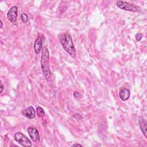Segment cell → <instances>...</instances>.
I'll use <instances>...</instances> for the list:
<instances>
[{
	"mask_svg": "<svg viewBox=\"0 0 147 147\" xmlns=\"http://www.w3.org/2000/svg\"><path fill=\"white\" fill-rule=\"evenodd\" d=\"M139 125L141 131L142 132L144 136L146 138V122L142 117L140 118Z\"/></svg>",
	"mask_w": 147,
	"mask_h": 147,
	"instance_id": "30bf717a",
	"label": "cell"
},
{
	"mask_svg": "<svg viewBox=\"0 0 147 147\" xmlns=\"http://www.w3.org/2000/svg\"><path fill=\"white\" fill-rule=\"evenodd\" d=\"M41 67L45 78L48 81L51 79V74L49 64V53L47 48L43 47L41 51Z\"/></svg>",
	"mask_w": 147,
	"mask_h": 147,
	"instance_id": "7a4b0ae2",
	"label": "cell"
},
{
	"mask_svg": "<svg viewBox=\"0 0 147 147\" xmlns=\"http://www.w3.org/2000/svg\"><path fill=\"white\" fill-rule=\"evenodd\" d=\"M28 134L34 142H40V136L37 129L33 127H29L28 129Z\"/></svg>",
	"mask_w": 147,
	"mask_h": 147,
	"instance_id": "8992f818",
	"label": "cell"
},
{
	"mask_svg": "<svg viewBox=\"0 0 147 147\" xmlns=\"http://www.w3.org/2000/svg\"><path fill=\"white\" fill-rule=\"evenodd\" d=\"M21 18L24 23H26L27 21H28V17L27 14L25 13H22L21 16Z\"/></svg>",
	"mask_w": 147,
	"mask_h": 147,
	"instance_id": "7c38bea8",
	"label": "cell"
},
{
	"mask_svg": "<svg viewBox=\"0 0 147 147\" xmlns=\"http://www.w3.org/2000/svg\"><path fill=\"white\" fill-rule=\"evenodd\" d=\"M42 40L40 36H38L34 43V51L36 54H38L42 48Z\"/></svg>",
	"mask_w": 147,
	"mask_h": 147,
	"instance_id": "ba28073f",
	"label": "cell"
},
{
	"mask_svg": "<svg viewBox=\"0 0 147 147\" xmlns=\"http://www.w3.org/2000/svg\"><path fill=\"white\" fill-rule=\"evenodd\" d=\"M82 146V145L79 144H74L73 145H72V146Z\"/></svg>",
	"mask_w": 147,
	"mask_h": 147,
	"instance_id": "2e32d148",
	"label": "cell"
},
{
	"mask_svg": "<svg viewBox=\"0 0 147 147\" xmlns=\"http://www.w3.org/2000/svg\"><path fill=\"white\" fill-rule=\"evenodd\" d=\"M0 22H1V26H0V28H2V25H3V24H2V21L1 20V21H0Z\"/></svg>",
	"mask_w": 147,
	"mask_h": 147,
	"instance_id": "e0dca14e",
	"label": "cell"
},
{
	"mask_svg": "<svg viewBox=\"0 0 147 147\" xmlns=\"http://www.w3.org/2000/svg\"><path fill=\"white\" fill-rule=\"evenodd\" d=\"M59 40L65 51L70 56L75 57L76 56V49L71 35L68 33H61L60 34Z\"/></svg>",
	"mask_w": 147,
	"mask_h": 147,
	"instance_id": "6da1fadb",
	"label": "cell"
},
{
	"mask_svg": "<svg viewBox=\"0 0 147 147\" xmlns=\"http://www.w3.org/2000/svg\"><path fill=\"white\" fill-rule=\"evenodd\" d=\"M22 114L24 116L29 118V119H32L34 118L36 116V112L34 109V108L30 106L25 109H24L22 111Z\"/></svg>",
	"mask_w": 147,
	"mask_h": 147,
	"instance_id": "52a82bcc",
	"label": "cell"
},
{
	"mask_svg": "<svg viewBox=\"0 0 147 147\" xmlns=\"http://www.w3.org/2000/svg\"><path fill=\"white\" fill-rule=\"evenodd\" d=\"M0 88H1V91H0V93L1 94L2 92H3V89H4V87H3V85L1 84V87H0Z\"/></svg>",
	"mask_w": 147,
	"mask_h": 147,
	"instance_id": "9a60e30c",
	"label": "cell"
},
{
	"mask_svg": "<svg viewBox=\"0 0 147 147\" xmlns=\"http://www.w3.org/2000/svg\"><path fill=\"white\" fill-rule=\"evenodd\" d=\"M36 111H37V114L39 117H42L45 115V112L44 110H43L42 108L41 107H37L36 109Z\"/></svg>",
	"mask_w": 147,
	"mask_h": 147,
	"instance_id": "8fae6325",
	"label": "cell"
},
{
	"mask_svg": "<svg viewBox=\"0 0 147 147\" xmlns=\"http://www.w3.org/2000/svg\"><path fill=\"white\" fill-rule=\"evenodd\" d=\"M74 96L75 98H81L82 96V94L80 92H77V91H75L74 92Z\"/></svg>",
	"mask_w": 147,
	"mask_h": 147,
	"instance_id": "5bb4252c",
	"label": "cell"
},
{
	"mask_svg": "<svg viewBox=\"0 0 147 147\" xmlns=\"http://www.w3.org/2000/svg\"><path fill=\"white\" fill-rule=\"evenodd\" d=\"M130 91L126 88H122L119 91V98L123 101L127 100L130 97Z\"/></svg>",
	"mask_w": 147,
	"mask_h": 147,
	"instance_id": "9c48e42d",
	"label": "cell"
},
{
	"mask_svg": "<svg viewBox=\"0 0 147 147\" xmlns=\"http://www.w3.org/2000/svg\"><path fill=\"white\" fill-rule=\"evenodd\" d=\"M135 37H136V40L137 41H140L142 38V34L141 33H137L136 34Z\"/></svg>",
	"mask_w": 147,
	"mask_h": 147,
	"instance_id": "4fadbf2b",
	"label": "cell"
},
{
	"mask_svg": "<svg viewBox=\"0 0 147 147\" xmlns=\"http://www.w3.org/2000/svg\"><path fill=\"white\" fill-rule=\"evenodd\" d=\"M117 6L123 10L126 11H140V8L135 5L134 4H132L125 1H118L117 2Z\"/></svg>",
	"mask_w": 147,
	"mask_h": 147,
	"instance_id": "3957f363",
	"label": "cell"
},
{
	"mask_svg": "<svg viewBox=\"0 0 147 147\" xmlns=\"http://www.w3.org/2000/svg\"><path fill=\"white\" fill-rule=\"evenodd\" d=\"M18 8L17 6H12L7 12V18L9 21L11 22H15L18 16Z\"/></svg>",
	"mask_w": 147,
	"mask_h": 147,
	"instance_id": "5b68a950",
	"label": "cell"
},
{
	"mask_svg": "<svg viewBox=\"0 0 147 147\" xmlns=\"http://www.w3.org/2000/svg\"><path fill=\"white\" fill-rule=\"evenodd\" d=\"M14 140L21 145L25 147H30L32 146L31 141L22 133L20 132H17L15 133Z\"/></svg>",
	"mask_w": 147,
	"mask_h": 147,
	"instance_id": "277c9868",
	"label": "cell"
}]
</instances>
